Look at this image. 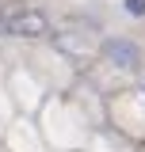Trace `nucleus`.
I'll return each mask as SVG.
<instances>
[{
	"instance_id": "f257e3e1",
	"label": "nucleus",
	"mask_w": 145,
	"mask_h": 152,
	"mask_svg": "<svg viewBox=\"0 0 145 152\" xmlns=\"http://www.w3.org/2000/svg\"><path fill=\"white\" fill-rule=\"evenodd\" d=\"M103 57H107L115 69H138L141 50H138L130 38H107V42H103Z\"/></svg>"
},
{
	"instance_id": "f03ea898",
	"label": "nucleus",
	"mask_w": 145,
	"mask_h": 152,
	"mask_svg": "<svg viewBox=\"0 0 145 152\" xmlns=\"http://www.w3.org/2000/svg\"><path fill=\"white\" fill-rule=\"evenodd\" d=\"M126 12H134V15H145V0H126Z\"/></svg>"
}]
</instances>
